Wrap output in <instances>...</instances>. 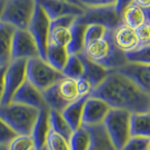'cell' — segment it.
Listing matches in <instances>:
<instances>
[{
    "mask_svg": "<svg viewBox=\"0 0 150 150\" xmlns=\"http://www.w3.org/2000/svg\"><path fill=\"white\" fill-rule=\"evenodd\" d=\"M16 28L0 21V66H7L11 60V45Z\"/></svg>",
    "mask_w": 150,
    "mask_h": 150,
    "instance_id": "19",
    "label": "cell"
},
{
    "mask_svg": "<svg viewBox=\"0 0 150 150\" xmlns=\"http://www.w3.org/2000/svg\"><path fill=\"white\" fill-rule=\"evenodd\" d=\"M86 25L77 23L75 20L74 23L70 26L71 31V39L69 44L66 46V49L69 54H79L83 51V32Z\"/></svg>",
    "mask_w": 150,
    "mask_h": 150,
    "instance_id": "24",
    "label": "cell"
},
{
    "mask_svg": "<svg viewBox=\"0 0 150 150\" xmlns=\"http://www.w3.org/2000/svg\"><path fill=\"white\" fill-rule=\"evenodd\" d=\"M122 23L132 29L143 25L144 23H150L149 8H143L134 2L129 4L120 14Z\"/></svg>",
    "mask_w": 150,
    "mask_h": 150,
    "instance_id": "16",
    "label": "cell"
},
{
    "mask_svg": "<svg viewBox=\"0 0 150 150\" xmlns=\"http://www.w3.org/2000/svg\"><path fill=\"white\" fill-rule=\"evenodd\" d=\"M90 136L84 127L74 130L69 140V150H88Z\"/></svg>",
    "mask_w": 150,
    "mask_h": 150,
    "instance_id": "27",
    "label": "cell"
},
{
    "mask_svg": "<svg viewBox=\"0 0 150 150\" xmlns=\"http://www.w3.org/2000/svg\"><path fill=\"white\" fill-rule=\"evenodd\" d=\"M69 58L66 47L48 43L46 50L45 61L58 71H62Z\"/></svg>",
    "mask_w": 150,
    "mask_h": 150,
    "instance_id": "23",
    "label": "cell"
},
{
    "mask_svg": "<svg viewBox=\"0 0 150 150\" xmlns=\"http://www.w3.org/2000/svg\"><path fill=\"white\" fill-rule=\"evenodd\" d=\"M135 34L138 39V46L150 45V23H144L136 27Z\"/></svg>",
    "mask_w": 150,
    "mask_h": 150,
    "instance_id": "36",
    "label": "cell"
},
{
    "mask_svg": "<svg viewBox=\"0 0 150 150\" xmlns=\"http://www.w3.org/2000/svg\"><path fill=\"white\" fill-rule=\"evenodd\" d=\"M124 54L128 62L150 65V45L138 46L134 50Z\"/></svg>",
    "mask_w": 150,
    "mask_h": 150,
    "instance_id": "31",
    "label": "cell"
},
{
    "mask_svg": "<svg viewBox=\"0 0 150 150\" xmlns=\"http://www.w3.org/2000/svg\"><path fill=\"white\" fill-rule=\"evenodd\" d=\"M4 3H5V0H0V18H1V14H2L3 7H4Z\"/></svg>",
    "mask_w": 150,
    "mask_h": 150,
    "instance_id": "43",
    "label": "cell"
},
{
    "mask_svg": "<svg viewBox=\"0 0 150 150\" xmlns=\"http://www.w3.org/2000/svg\"><path fill=\"white\" fill-rule=\"evenodd\" d=\"M106 28L100 25H89L84 28L83 32V44L86 45L91 41L101 39L106 33Z\"/></svg>",
    "mask_w": 150,
    "mask_h": 150,
    "instance_id": "34",
    "label": "cell"
},
{
    "mask_svg": "<svg viewBox=\"0 0 150 150\" xmlns=\"http://www.w3.org/2000/svg\"><path fill=\"white\" fill-rule=\"evenodd\" d=\"M7 66H0V105H1V100L4 92V74L6 70Z\"/></svg>",
    "mask_w": 150,
    "mask_h": 150,
    "instance_id": "41",
    "label": "cell"
},
{
    "mask_svg": "<svg viewBox=\"0 0 150 150\" xmlns=\"http://www.w3.org/2000/svg\"><path fill=\"white\" fill-rule=\"evenodd\" d=\"M71 39L70 27L68 26H50L48 43L66 47Z\"/></svg>",
    "mask_w": 150,
    "mask_h": 150,
    "instance_id": "28",
    "label": "cell"
},
{
    "mask_svg": "<svg viewBox=\"0 0 150 150\" xmlns=\"http://www.w3.org/2000/svg\"><path fill=\"white\" fill-rule=\"evenodd\" d=\"M76 22L83 25H100L112 31L122 25L121 17L116 13L115 6L86 8L83 15L76 18Z\"/></svg>",
    "mask_w": 150,
    "mask_h": 150,
    "instance_id": "8",
    "label": "cell"
},
{
    "mask_svg": "<svg viewBox=\"0 0 150 150\" xmlns=\"http://www.w3.org/2000/svg\"><path fill=\"white\" fill-rule=\"evenodd\" d=\"M39 150H48V148H47V147L45 146V145H44L43 147H42V148H40V149H39Z\"/></svg>",
    "mask_w": 150,
    "mask_h": 150,
    "instance_id": "46",
    "label": "cell"
},
{
    "mask_svg": "<svg viewBox=\"0 0 150 150\" xmlns=\"http://www.w3.org/2000/svg\"><path fill=\"white\" fill-rule=\"evenodd\" d=\"M65 76L40 57L26 61V79L32 84L43 92Z\"/></svg>",
    "mask_w": 150,
    "mask_h": 150,
    "instance_id": "5",
    "label": "cell"
},
{
    "mask_svg": "<svg viewBox=\"0 0 150 150\" xmlns=\"http://www.w3.org/2000/svg\"><path fill=\"white\" fill-rule=\"evenodd\" d=\"M51 20L39 5L37 4L35 12L33 14L31 22L28 25L27 30L30 32L33 39L35 40L39 54L41 59L45 60L46 50L48 46L49 33H50Z\"/></svg>",
    "mask_w": 150,
    "mask_h": 150,
    "instance_id": "9",
    "label": "cell"
},
{
    "mask_svg": "<svg viewBox=\"0 0 150 150\" xmlns=\"http://www.w3.org/2000/svg\"><path fill=\"white\" fill-rule=\"evenodd\" d=\"M84 128L90 136L88 150H117L108 136L103 124Z\"/></svg>",
    "mask_w": 150,
    "mask_h": 150,
    "instance_id": "20",
    "label": "cell"
},
{
    "mask_svg": "<svg viewBox=\"0 0 150 150\" xmlns=\"http://www.w3.org/2000/svg\"><path fill=\"white\" fill-rule=\"evenodd\" d=\"M133 1L134 0H116V2L115 4V9L116 13L120 16L122 11H123L124 9Z\"/></svg>",
    "mask_w": 150,
    "mask_h": 150,
    "instance_id": "40",
    "label": "cell"
},
{
    "mask_svg": "<svg viewBox=\"0 0 150 150\" xmlns=\"http://www.w3.org/2000/svg\"><path fill=\"white\" fill-rule=\"evenodd\" d=\"M49 119H50L51 129L69 141L73 131L69 126L68 122L65 120L62 114L60 112L50 109Z\"/></svg>",
    "mask_w": 150,
    "mask_h": 150,
    "instance_id": "25",
    "label": "cell"
},
{
    "mask_svg": "<svg viewBox=\"0 0 150 150\" xmlns=\"http://www.w3.org/2000/svg\"><path fill=\"white\" fill-rule=\"evenodd\" d=\"M36 2L51 21L67 15L81 16L86 9L84 7L67 0H36Z\"/></svg>",
    "mask_w": 150,
    "mask_h": 150,
    "instance_id": "11",
    "label": "cell"
},
{
    "mask_svg": "<svg viewBox=\"0 0 150 150\" xmlns=\"http://www.w3.org/2000/svg\"><path fill=\"white\" fill-rule=\"evenodd\" d=\"M49 111L50 108L48 106L42 107L41 109H40L39 115H38L34 127H33L31 137L34 142L35 150H39L44 146L47 136L51 130Z\"/></svg>",
    "mask_w": 150,
    "mask_h": 150,
    "instance_id": "15",
    "label": "cell"
},
{
    "mask_svg": "<svg viewBox=\"0 0 150 150\" xmlns=\"http://www.w3.org/2000/svg\"><path fill=\"white\" fill-rule=\"evenodd\" d=\"M84 8H101L115 6L116 0H78Z\"/></svg>",
    "mask_w": 150,
    "mask_h": 150,
    "instance_id": "39",
    "label": "cell"
},
{
    "mask_svg": "<svg viewBox=\"0 0 150 150\" xmlns=\"http://www.w3.org/2000/svg\"><path fill=\"white\" fill-rule=\"evenodd\" d=\"M0 150H8V145L0 144Z\"/></svg>",
    "mask_w": 150,
    "mask_h": 150,
    "instance_id": "44",
    "label": "cell"
},
{
    "mask_svg": "<svg viewBox=\"0 0 150 150\" xmlns=\"http://www.w3.org/2000/svg\"><path fill=\"white\" fill-rule=\"evenodd\" d=\"M67 1H69V2H71V3H74V4H77V5H80V6H83V5L80 3L78 0H67Z\"/></svg>",
    "mask_w": 150,
    "mask_h": 150,
    "instance_id": "45",
    "label": "cell"
},
{
    "mask_svg": "<svg viewBox=\"0 0 150 150\" xmlns=\"http://www.w3.org/2000/svg\"><path fill=\"white\" fill-rule=\"evenodd\" d=\"M76 88L78 97H88L92 91V86L86 79L83 77L76 80Z\"/></svg>",
    "mask_w": 150,
    "mask_h": 150,
    "instance_id": "38",
    "label": "cell"
},
{
    "mask_svg": "<svg viewBox=\"0 0 150 150\" xmlns=\"http://www.w3.org/2000/svg\"><path fill=\"white\" fill-rule=\"evenodd\" d=\"M40 109L16 102L0 106V118L17 134L31 135Z\"/></svg>",
    "mask_w": 150,
    "mask_h": 150,
    "instance_id": "3",
    "label": "cell"
},
{
    "mask_svg": "<svg viewBox=\"0 0 150 150\" xmlns=\"http://www.w3.org/2000/svg\"><path fill=\"white\" fill-rule=\"evenodd\" d=\"M111 107L105 101L96 97L89 96L83 104L82 126L93 127L103 124Z\"/></svg>",
    "mask_w": 150,
    "mask_h": 150,
    "instance_id": "12",
    "label": "cell"
},
{
    "mask_svg": "<svg viewBox=\"0 0 150 150\" xmlns=\"http://www.w3.org/2000/svg\"><path fill=\"white\" fill-rule=\"evenodd\" d=\"M40 57L39 50L35 40L30 32L16 29L14 32L11 45V60L14 59H31Z\"/></svg>",
    "mask_w": 150,
    "mask_h": 150,
    "instance_id": "10",
    "label": "cell"
},
{
    "mask_svg": "<svg viewBox=\"0 0 150 150\" xmlns=\"http://www.w3.org/2000/svg\"><path fill=\"white\" fill-rule=\"evenodd\" d=\"M130 137L150 138V114L149 112H134L129 117Z\"/></svg>",
    "mask_w": 150,
    "mask_h": 150,
    "instance_id": "22",
    "label": "cell"
},
{
    "mask_svg": "<svg viewBox=\"0 0 150 150\" xmlns=\"http://www.w3.org/2000/svg\"><path fill=\"white\" fill-rule=\"evenodd\" d=\"M115 70L129 79L145 92L150 93V65L127 62Z\"/></svg>",
    "mask_w": 150,
    "mask_h": 150,
    "instance_id": "13",
    "label": "cell"
},
{
    "mask_svg": "<svg viewBox=\"0 0 150 150\" xmlns=\"http://www.w3.org/2000/svg\"><path fill=\"white\" fill-rule=\"evenodd\" d=\"M8 150H35L31 135L18 134L8 144Z\"/></svg>",
    "mask_w": 150,
    "mask_h": 150,
    "instance_id": "33",
    "label": "cell"
},
{
    "mask_svg": "<svg viewBox=\"0 0 150 150\" xmlns=\"http://www.w3.org/2000/svg\"><path fill=\"white\" fill-rule=\"evenodd\" d=\"M129 117L130 112L111 108L103 121L106 132L117 150H121L130 138Z\"/></svg>",
    "mask_w": 150,
    "mask_h": 150,
    "instance_id": "6",
    "label": "cell"
},
{
    "mask_svg": "<svg viewBox=\"0 0 150 150\" xmlns=\"http://www.w3.org/2000/svg\"><path fill=\"white\" fill-rule=\"evenodd\" d=\"M112 32V30L107 29L104 37L86 44L83 51V54L88 59L107 70H115L128 62L125 54L114 43Z\"/></svg>",
    "mask_w": 150,
    "mask_h": 150,
    "instance_id": "2",
    "label": "cell"
},
{
    "mask_svg": "<svg viewBox=\"0 0 150 150\" xmlns=\"http://www.w3.org/2000/svg\"><path fill=\"white\" fill-rule=\"evenodd\" d=\"M62 74L65 77L77 80L83 77V65L78 54H69L67 63L62 69Z\"/></svg>",
    "mask_w": 150,
    "mask_h": 150,
    "instance_id": "29",
    "label": "cell"
},
{
    "mask_svg": "<svg viewBox=\"0 0 150 150\" xmlns=\"http://www.w3.org/2000/svg\"><path fill=\"white\" fill-rule=\"evenodd\" d=\"M42 95H43L44 100L46 102L47 106L52 110H55L61 112L69 104V102L65 100L64 98L60 96L58 89H57V83L42 92Z\"/></svg>",
    "mask_w": 150,
    "mask_h": 150,
    "instance_id": "26",
    "label": "cell"
},
{
    "mask_svg": "<svg viewBox=\"0 0 150 150\" xmlns=\"http://www.w3.org/2000/svg\"><path fill=\"white\" fill-rule=\"evenodd\" d=\"M37 6L36 0H5L0 21L26 30Z\"/></svg>",
    "mask_w": 150,
    "mask_h": 150,
    "instance_id": "4",
    "label": "cell"
},
{
    "mask_svg": "<svg viewBox=\"0 0 150 150\" xmlns=\"http://www.w3.org/2000/svg\"><path fill=\"white\" fill-rule=\"evenodd\" d=\"M45 146L48 150H69V141L52 129L47 136Z\"/></svg>",
    "mask_w": 150,
    "mask_h": 150,
    "instance_id": "32",
    "label": "cell"
},
{
    "mask_svg": "<svg viewBox=\"0 0 150 150\" xmlns=\"http://www.w3.org/2000/svg\"><path fill=\"white\" fill-rule=\"evenodd\" d=\"M89 96L100 98L112 109L125 110L130 114L150 111V93L116 70H110Z\"/></svg>",
    "mask_w": 150,
    "mask_h": 150,
    "instance_id": "1",
    "label": "cell"
},
{
    "mask_svg": "<svg viewBox=\"0 0 150 150\" xmlns=\"http://www.w3.org/2000/svg\"><path fill=\"white\" fill-rule=\"evenodd\" d=\"M57 89L60 96L69 103L79 98L76 88V80L74 79L68 77L62 78L57 83Z\"/></svg>",
    "mask_w": 150,
    "mask_h": 150,
    "instance_id": "30",
    "label": "cell"
},
{
    "mask_svg": "<svg viewBox=\"0 0 150 150\" xmlns=\"http://www.w3.org/2000/svg\"><path fill=\"white\" fill-rule=\"evenodd\" d=\"M133 2L143 8H149L150 7V0H134Z\"/></svg>",
    "mask_w": 150,
    "mask_h": 150,
    "instance_id": "42",
    "label": "cell"
},
{
    "mask_svg": "<svg viewBox=\"0 0 150 150\" xmlns=\"http://www.w3.org/2000/svg\"><path fill=\"white\" fill-rule=\"evenodd\" d=\"M112 40L117 48L123 53L134 50L138 47V39L134 29L123 23L112 32Z\"/></svg>",
    "mask_w": 150,
    "mask_h": 150,
    "instance_id": "17",
    "label": "cell"
},
{
    "mask_svg": "<svg viewBox=\"0 0 150 150\" xmlns=\"http://www.w3.org/2000/svg\"><path fill=\"white\" fill-rule=\"evenodd\" d=\"M18 134L9 127L6 122L0 118V144L8 145L9 143L16 137Z\"/></svg>",
    "mask_w": 150,
    "mask_h": 150,
    "instance_id": "37",
    "label": "cell"
},
{
    "mask_svg": "<svg viewBox=\"0 0 150 150\" xmlns=\"http://www.w3.org/2000/svg\"><path fill=\"white\" fill-rule=\"evenodd\" d=\"M79 57L81 59L83 65V78L86 79L91 84L92 90L96 88L109 73L110 70H107L100 65L93 62L90 59H88L83 53L79 54Z\"/></svg>",
    "mask_w": 150,
    "mask_h": 150,
    "instance_id": "18",
    "label": "cell"
},
{
    "mask_svg": "<svg viewBox=\"0 0 150 150\" xmlns=\"http://www.w3.org/2000/svg\"><path fill=\"white\" fill-rule=\"evenodd\" d=\"M89 97V96H88ZM87 97H80L69 104L61 112L65 120L68 122L72 131L80 129L82 127V116L83 104Z\"/></svg>",
    "mask_w": 150,
    "mask_h": 150,
    "instance_id": "21",
    "label": "cell"
},
{
    "mask_svg": "<svg viewBox=\"0 0 150 150\" xmlns=\"http://www.w3.org/2000/svg\"><path fill=\"white\" fill-rule=\"evenodd\" d=\"M121 150H150V138L130 137Z\"/></svg>",
    "mask_w": 150,
    "mask_h": 150,
    "instance_id": "35",
    "label": "cell"
},
{
    "mask_svg": "<svg viewBox=\"0 0 150 150\" xmlns=\"http://www.w3.org/2000/svg\"><path fill=\"white\" fill-rule=\"evenodd\" d=\"M11 102L21 103V104L31 106L37 109H41L42 107L47 106L42 92L40 91L27 79L15 92Z\"/></svg>",
    "mask_w": 150,
    "mask_h": 150,
    "instance_id": "14",
    "label": "cell"
},
{
    "mask_svg": "<svg viewBox=\"0 0 150 150\" xmlns=\"http://www.w3.org/2000/svg\"><path fill=\"white\" fill-rule=\"evenodd\" d=\"M26 61L25 59H14L7 65L4 74L1 105L8 104L11 101L13 95L26 80Z\"/></svg>",
    "mask_w": 150,
    "mask_h": 150,
    "instance_id": "7",
    "label": "cell"
}]
</instances>
